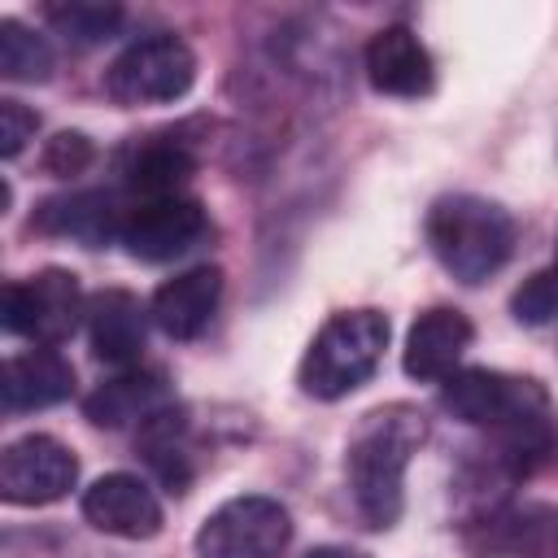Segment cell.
<instances>
[{"mask_svg":"<svg viewBox=\"0 0 558 558\" xmlns=\"http://www.w3.org/2000/svg\"><path fill=\"white\" fill-rule=\"evenodd\" d=\"M174 405V388L161 371H144V366H131V371H118L113 379H105L87 401H83V414L96 423V427H109V432H122V427H140L144 418H153L157 410Z\"/></svg>","mask_w":558,"mask_h":558,"instance_id":"ac0fdd59","label":"cell"},{"mask_svg":"<svg viewBox=\"0 0 558 558\" xmlns=\"http://www.w3.org/2000/svg\"><path fill=\"white\" fill-rule=\"evenodd\" d=\"M292 541V514L275 497L244 493L222 501L196 527V558H279Z\"/></svg>","mask_w":558,"mask_h":558,"instance_id":"52a82bcc","label":"cell"},{"mask_svg":"<svg viewBox=\"0 0 558 558\" xmlns=\"http://www.w3.org/2000/svg\"><path fill=\"white\" fill-rule=\"evenodd\" d=\"M192 83H196V52L166 31L126 44L105 70V96L122 109L183 100Z\"/></svg>","mask_w":558,"mask_h":558,"instance_id":"5b68a950","label":"cell"},{"mask_svg":"<svg viewBox=\"0 0 558 558\" xmlns=\"http://www.w3.org/2000/svg\"><path fill=\"white\" fill-rule=\"evenodd\" d=\"M218 301H222V270L218 266H192L153 292L148 318L170 340H196L214 323Z\"/></svg>","mask_w":558,"mask_h":558,"instance_id":"2e32d148","label":"cell"},{"mask_svg":"<svg viewBox=\"0 0 558 558\" xmlns=\"http://www.w3.org/2000/svg\"><path fill=\"white\" fill-rule=\"evenodd\" d=\"M78 323H87V296L70 270L48 266L39 275L4 283V331L52 349L70 340Z\"/></svg>","mask_w":558,"mask_h":558,"instance_id":"8992f818","label":"cell"},{"mask_svg":"<svg viewBox=\"0 0 558 558\" xmlns=\"http://www.w3.org/2000/svg\"><path fill=\"white\" fill-rule=\"evenodd\" d=\"M135 453L161 480L166 493H187V484H192V427H187V410L174 401V405L157 410L153 418H144L135 427Z\"/></svg>","mask_w":558,"mask_h":558,"instance_id":"ffe728a7","label":"cell"},{"mask_svg":"<svg viewBox=\"0 0 558 558\" xmlns=\"http://www.w3.org/2000/svg\"><path fill=\"white\" fill-rule=\"evenodd\" d=\"M148 336V310L126 288H105L87 301V344L92 357L118 371H131L144 353Z\"/></svg>","mask_w":558,"mask_h":558,"instance_id":"e0dca14e","label":"cell"},{"mask_svg":"<svg viewBox=\"0 0 558 558\" xmlns=\"http://www.w3.org/2000/svg\"><path fill=\"white\" fill-rule=\"evenodd\" d=\"M554 266H558V248H554Z\"/></svg>","mask_w":558,"mask_h":558,"instance_id":"4316f807","label":"cell"},{"mask_svg":"<svg viewBox=\"0 0 558 558\" xmlns=\"http://www.w3.org/2000/svg\"><path fill=\"white\" fill-rule=\"evenodd\" d=\"M78 510L96 532L118 541H148L161 532V501L140 475H126V471H113L87 484L78 497Z\"/></svg>","mask_w":558,"mask_h":558,"instance_id":"4fadbf2b","label":"cell"},{"mask_svg":"<svg viewBox=\"0 0 558 558\" xmlns=\"http://www.w3.org/2000/svg\"><path fill=\"white\" fill-rule=\"evenodd\" d=\"M78 484V458L57 436L31 432L0 453V497L9 506H52Z\"/></svg>","mask_w":558,"mask_h":558,"instance_id":"30bf717a","label":"cell"},{"mask_svg":"<svg viewBox=\"0 0 558 558\" xmlns=\"http://www.w3.org/2000/svg\"><path fill=\"white\" fill-rule=\"evenodd\" d=\"M510 314H514L523 327H549V323H558V266H554V262L541 266V270H532V275L514 288Z\"/></svg>","mask_w":558,"mask_h":558,"instance_id":"603a6c76","label":"cell"},{"mask_svg":"<svg viewBox=\"0 0 558 558\" xmlns=\"http://www.w3.org/2000/svg\"><path fill=\"white\" fill-rule=\"evenodd\" d=\"M471 340H475V327H471V318L462 310L432 305L410 323V336H405V349H401V366L418 384H445L458 371V362L471 349Z\"/></svg>","mask_w":558,"mask_h":558,"instance_id":"5bb4252c","label":"cell"},{"mask_svg":"<svg viewBox=\"0 0 558 558\" xmlns=\"http://www.w3.org/2000/svg\"><path fill=\"white\" fill-rule=\"evenodd\" d=\"M44 22L61 39H70L78 48H96L122 31L126 9L122 4H96V0H57V4H44Z\"/></svg>","mask_w":558,"mask_h":558,"instance_id":"44dd1931","label":"cell"},{"mask_svg":"<svg viewBox=\"0 0 558 558\" xmlns=\"http://www.w3.org/2000/svg\"><path fill=\"white\" fill-rule=\"evenodd\" d=\"M122 214H126L122 192L83 187V192L48 196V201L35 209L31 227L44 231V235L78 240L83 248H105L109 240H118V231H122Z\"/></svg>","mask_w":558,"mask_h":558,"instance_id":"9a60e30c","label":"cell"},{"mask_svg":"<svg viewBox=\"0 0 558 558\" xmlns=\"http://www.w3.org/2000/svg\"><path fill=\"white\" fill-rule=\"evenodd\" d=\"M52 65H57V57H52L48 35L26 26L22 17L0 22V74L9 83H48Z\"/></svg>","mask_w":558,"mask_h":558,"instance_id":"7402d4cb","label":"cell"},{"mask_svg":"<svg viewBox=\"0 0 558 558\" xmlns=\"http://www.w3.org/2000/svg\"><path fill=\"white\" fill-rule=\"evenodd\" d=\"M423 235L432 257L458 283H484L514 253V218L475 192H445L432 201L423 218Z\"/></svg>","mask_w":558,"mask_h":558,"instance_id":"3957f363","label":"cell"},{"mask_svg":"<svg viewBox=\"0 0 558 558\" xmlns=\"http://www.w3.org/2000/svg\"><path fill=\"white\" fill-rule=\"evenodd\" d=\"M35 131H39V113L26 109L22 100L4 96V100H0V153L13 161V157L35 140Z\"/></svg>","mask_w":558,"mask_h":558,"instance_id":"d4e9b609","label":"cell"},{"mask_svg":"<svg viewBox=\"0 0 558 558\" xmlns=\"http://www.w3.org/2000/svg\"><path fill=\"white\" fill-rule=\"evenodd\" d=\"M214 235L209 209L196 196H157V201H135L122 214L118 240L135 262H174L201 248Z\"/></svg>","mask_w":558,"mask_h":558,"instance_id":"ba28073f","label":"cell"},{"mask_svg":"<svg viewBox=\"0 0 558 558\" xmlns=\"http://www.w3.org/2000/svg\"><path fill=\"white\" fill-rule=\"evenodd\" d=\"M362 70H366V83L379 96H397V100H418L436 87V61H432L427 44L405 22L379 26L366 39Z\"/></svg>","mask_w":558,"mask_h":558,"instance_id":"7c38bea8","label":"cell"},{"mask_svg":"<svg viewBox=\"0 0 558 558\" xmlns=\"http://www.w3.org/2000/svg\"><path fill=\"white\" fill-rule=\"evenodd\" d=\"M4 410L22 414V410H48L57 401H65L74 392V366L48 349V344H35V349H22L4 362Z\"/></svg>","mask_w":558,"mask_h":558,"instance_id":"d6986e66","label":"cell"},{"mask_svg":"<svg viewBox=\"0 0 558 558\" xmlns=\"http://www.w3.org/2000/svg\"><path fill=\"white\" fill-rule=\"evenodd\" d=\"M305 558H366L357 549H344V545H323V549H310Z\"/></svg>","mask_w":558,"mask_h":558,"instance_id":"484cf974","label":"cell"},{"mask_svg":"<svg viewBox=\"0 0 558 558\" xmlns=\"http://www.w3.org/2000/svg\"><path fill=\"white\" fill-rule=\"evenodd\" d=\"M466 558H558V506L501 501L462 527Z\"/></svg>","mask_w":558,"mask_h":558,"instance_id":"9c48e42d","label":"cell"},{"mask_svg":"<svg viewBox=\"0 0 558 558\" xmlns=\"http://www.w3.org/2000/svg\"><path fill=\"white\" fill-rule=\"evenodd\" d=\"M92 157H96V148H92V140H87L83 131H57V135L44 144L39 166H44L48 174H57V179H74V174H83V170L92 166Z\"/></svg>","mask_w":558,"mask_h":558,"instance_id":"cb8c5ba5","label":"cell"},{"mask_svg":"<svg viewBox=\"0 0 558 558\" xmlns=\"http://www.w3.org/2000/svg\"><path fill=\"white\" fill-rule=\"evenodd\" d=\"M384 349H388V318L379 310H340L314 331L296 366V384L314 401H340L375 375Z\"/></svg>","mask_w":558,"mask_h":558,"instance_id":"277c9868","label":"cell"},{"mask_svg":"<svg viewBox=\"0 0 558 558\" xmlns=\"http://www.w3.org/2000/svg\"><path fill=\"white\" fill-rule=\"evenodd\" d=\"M192 174H196V153L179 131L135 135L118 153V192L126 205L157 201V196H183Z\"/></svg>","mask_w":558,"mask_h":558,"instance_id":"8fae6325","label":"cell"},{"mask_svg":"<svg viewBox=\"0 0 558 558\" xmlns=\"http://www.w3.org/2000/svg\"><path fill=\"white\" fill-rule=\"evenodd\" d=\"M440 410L493 440V471L527 475L558 445L554 401L541 379L466 366L440 384Z\"/></svg>","mask_w":558,"mask_h":558,"instance_id":"6da1fadb","label":"cell"},{"mask_svg":"<svg viewBox=\"0 0 558 558\" xmlns=\"http://www.w3.org/2000/svg\"><path fill=\"white\" fill-rule=\"evenodd\" d=\"M427 440V418L414 405H379L357 418L344 445L349 501L371 532H388L405 510V466Z\"/></svg>","mask_w":558,"mask_h":558,"instance_id":"7a4b0ae2","label":"cell"}]
</instances>
